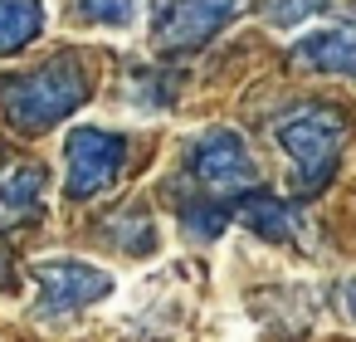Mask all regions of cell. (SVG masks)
<instances>
[{
    "label": "cell",
    "mask_w": 356,
    "mask_h": 342,
    "mask_svg": "<svg viewBox=\"0 0 356 342\" xmlns=\"http://www.w3.org/2000/svg\"><path fill=\"white\" fill-rule=\"evenodd\" d=\"M93 93V79L79 54H54L40 69L0 79V113L15 132H49L54 123L74 118Z\"/></svg>",
    "instance_id": "cell-1"
},
{
    "label": "cell",
    "mask_w": 356,
    "mask_h": 342,
    "mask_svg": "<svg viewBox=\"0 0 356 342\" xmlns=\"http://www.w3.org/2000/svg\"><path fill=\"white\" fill-rule=\"evenodd\" d=\"M273 137L293 162V181L302 191H317L332 181V171L341 162V147L351 137V118L337 103H298L278 118Z\"/></svg>",
    "instance_id": "cell-2"
},
{
    "label": "cell",
    "mask_w": 356,
    "mask_h": 342,
    "mask_svg": "<svg viewBox=\"0 0 356 342\" xmlns=\"http://www.w3.org/2000/svg\"><path fill=\"white\" fill-rule=\"evenodd\" d=\"M127 166V137L108 127H74L64 137V196L93 201L103 196Z\"/></svg>",
    "instance_id": "cell-3"
},
{
    "label": "cell",
    "mask_w": 356,
    "mask_h": 342,
    "mask_svg": "<svg viewBox=\"0 0 356 342\" xmlns=\"http://www.w3.org/2000/svg\"><path fill=\"white\" fill-rule=\"evenodd\" d=\"M35 318H69V313H83L103 298H113V274L88 264V259H40L35 264Z\"/></svg>",
    "instance_id": "cell-4"
},
{
    "label": "cell",
    "mask_w": 356,
    "mask_h": 342,
    "mask_svg": "<svg viewBox=\"0 0 356 342\" xmlns=\"http://www.w3.org/2000/svg\"><path fill=\"white\" fill-rule=\"evenodd\" d=\"M244 0H161L152 15V45L161 54H186L234 25Z\"/></svg>",
    "instance_id": "cell-5"
},
{
    "label": "cell",
    "mask_w": 356,
    "mask_h": 342,
    "mask_svg": "<svg viewBox=\"0 0 356 342\" xmlns=\"http://www.w3.org/2000/svg\"><path fill=\"white\" fill-rule=\"evenodd\" d=\"M186 171H191L205 191H220V196L244 191V186L259 181L254 152H249L244 137L229 132V127H210V132L191 137V147H186Z\"/></svg>",
    "instance_id": "cell-6"
},
{
    "label": "cell",
    "mask_w": 356,
    "mask_h": 342,
    "mask_svg": "<svg viewBox=\"0 0 356 342\" xmlns=\"http://www.w3.org/2000/svg\"><path fill=\"white\" fill-rule=\"evenodd\" d=\"M288 59L307 74H341V79H356V25H327V30H312L302 35Z\"/></svg>",
    "instance_id": "cell-7"
},
{
    "label": "cell",
    "mask_w": 356,
    "mask_h": 342,
    "mask_svg": "<svg viewBox=\"0 0 356 342\" xmlns=\"http://www.w3.org/2000/svg\"><path fill=\"white\" fill-rule=\"evenodd\" d=\"M44 171L35 162H10L0 171V225H30L44 210Z\"/></svg>",
    "instance_id": "cell-8"
},
{
    "label": "cell",
    "mask_w": 356,
    "mask_h": 342,
    "mask_svg": "<svg viewBox=\"0 0 356 342\" xmlns=\"http://www.w3.org/2000/svg\"><path fill=\"white\" fill-rule=\"evenodd\" d=\"M239 220H244L254 235H264V240H298V235H302L298 210H293L288 201L268 196V191H249L244 205H239Z\"/></svg>",
    "instance_id": "cell-9"
},
{
    "label": "cell",
    "mask_w": 356,
    "mask_h": 342,
    "mask_svg": "<svg viewBox=\"0 0 356 342\" xmlns=\"http://www.w3.org/2000/svg\"><path fill=\"white\" fill-rule=\"evenodd\" d=\"M49 10L44 0H0V54H15L40 40Z\"/></svg>",
    "instance_id": "cell-10"
},
{
    "label": "cell",
    "mask_w": 356,
    "mask_h": 342,
    "mask_svg": "<svg viewBox=\"0 0 356 342\" xmlns=\"http://www.w3.org/2000/svg\"><path fill=\"white\" fill-rule=\"evenodd\" d=\"M103 240L127 249V254H152L156 249V225L142 205H118L108 220H103Z\"/></svg>",
    "instance_id": "cell-11"
},
{
    "label": "cell",
    "mask_w": 356,
    "mask_h": 342,
    "mask_svg": "<svg viewBox=\"0 0 356 342\" xmlns=\"http://www.w3.org/2000/svg\"><path fill=\"white\" fill-rule=\"evenodd\" d=\"M74 15L88 25H108V30H127L137 20V0H74Z\"/></svg>",
    "instance_id": "cell-12"
},
{
    "label": "cell",
    "mask_w": 356,
    "mask_h": 342,
    "mask_svg": "<svg viewBox=\"0 0 356 342\" xmlns=\"http://www.w3.org/2000/svg\"><path fill=\"white\" fill-rule=\"evenodd\" d=\"M225 225H229V210L215 205V201H205V205H186V210H181V230H186L191 240H220Z\"/></svg>",
    "instance_id": "cell-13"
},
{
    "label": "cell",
    "mask_w": 356,
    "mask_h": 342,
    "mask_svg": "<svg viewBox=\"0 0 356 342\" xmlns=\"http://www.w3.org/2000/svg\"><path fill=\"white\" fill-rule=\"evenodd\" d=\"M322 6H327V0H264V25H273V30H293V25L312 20Z\"/></svg>",
    "instance_id": "cell-14"
},
{
    "label": "cell",
    "mask_w": 356,
    "mask_h": 342,
    "mask_svg": "<svg viewBox=\"0 0 356 342\" xmlns=\"http://www.w3.org/2000/svg\"><path fill=\"white\" fill-rule=\"evenodd\" d=\"M337 303H341V313H346V322H356V274L337 283Z\"/></svg>",
    "instance_id": "cell-15"
},
{
    "label": "cell",
    "mask_w": 356,
    "mask_h": 342,
    "mask_svg": "<svg viewBox=\"0 0 356 342\" xmlns=\"http://www.w3.org/2000/svg\"><path fill=\"white\" fill-rule=\"evenodd\" d=\"M10 274H15V259H10V244L0 240V288L10 283Z\"/></svg>",
    "instance_id": "cell-16"
}]
</instances>
